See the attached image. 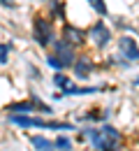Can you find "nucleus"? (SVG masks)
<instances>
[{"instance_id": "f257e3e1", "label": "nucleus", "mask_w": 139, "mask_h": 151, "mask_svg": "<svg viewBox=\"0 0 139 151\" xmlns=\"http://www.w3.org/2000/svg\"><path fill=\"white\" fill-rule=\"evenodd\" d=\"M56 37H58L56 19L49 17V14H35L33 17V42L42 49H49Z\"/></svg>"}, {"instance_id": "f03ea898", "label": "nucleus", "mask_w": 139, "mask_h": 151, "mask_svg": "<svg viewBox=\"0 0 139 151\" xmlns=\"http://www.w3.org/2000/svg\"><path fill=\"white\" fill-rule=\"evenodd\" d=\"M86 33H88V42L95 47V49H100V51H104L111 42H114V26H109L107 23V19H95L88 28H86Z\"/></svg>"}, {"instance_id": "7ed1b4c3", "label": "nucleus", "mask_w": 139, "mask_h": 151, "mask_svg": "<svg viewBox=\"0 0 139 151\" xmlns=\"http://www.w3.org/2000/svg\"><path fill=\"white\" fill-rule=\"evenodd\" d=\"M116 47H118V56L130 60V63H137L139 60V42L135 35L130 33H123L116 37Z\"/></svg>"}, {"instance_id": "20e7f679", "label": "nucleus", "mask_w": 139, "mask_h": 151, "mask_svg": "<svg viewBox=\"0 0 139 151\" xmlns=\"http://www.w3.org/2000/svg\"><path fill=\"white\" fill-rule=\"evenodd\" d=\"M77 49H79V47H74L72 42H67V40L60 37V35L53 40V44H51V51H56V54L63 58V63H65L67 68H72L74 60L79 58V51H77Z\"/></svg>"}, {"instance_id": "39448f33", "label": "nucleus", "mask_w": 139, "mask_h": 151, "mask_svg": "<svg viewBox=\"0 0 139 151\" xmlns=\"http://www.w3.org/2000/svg\"><path fill=\"white\" fill-rule=\"evenodd\" d=\"M7 121L12 126H16L21 130H28V128H37V130H46V123L40 116H30V114H7Z\"/></svg>"}, {"instance_id": "423d86ee", "label": "nucleus", "mask_w": 139, "mask_h": 151, "mask_svg": "<svg viewBox=\"0 0 139 151\" xmlns=\"http://www.w3.org/2000/svg\"><path fill=\"white\" fill-rule=\"evenodd\" d=\"M95 70H98V65H95L93 56H88V54H79V58H77V60H74V65H72L74 77H77V79H81V81L91 79Z\"/></svg>"}, {"instance_id": "0eeeda50", "label": "nucleus", "mask_w": 139, "mask_h": 151, "mask_svg": "<svg viewBox=\"0 0 139 151\" xmlns=\"http://www.w3.org/2000/svg\"><path fill=\"white\" fill-rule=\"evenodd\" d=\"M60 37H65L67 42H72L74 47H83V44L88 42V33L65 21V23H63V28H60Z\"/></svg>"}, {"instance_id": "6e6552de", "label": "nucleus", "mask_w": 139, "mask_h": 151, "mask_svg": "<svg viewBox=\"0 0 139 151\" xmlns=\"http://www.w3.org/2000/svg\"><path fill=\"white\" fill-rule=\"evenodd\" d=\"M46 14L53 17L56 21H67V5L65 0H46Z\"/></svg>"}, {"instance_id": "1a4fd4ad", "label": "nucleus", "mask_w": 139, "mask_h": 151, "mask_svg": "<svg viewBox=\"0 0 139 151\" xmlns=\"http://www.w3.org/2000/svg\"><path fill=\"white\" fill-rule=\"evenodd\" d=\"M5 112L7 114H33V112H37V105H35L33 98H28V100H19V102L7 105Z\"/></svg>"}, {"instance_id": "9d476101", "label": "nucleus", "mask_w": 139, "mask_h": 151, "mask_svg": "<svg viewBox=\"0 0 139 151\" xmlns=\"http://www.w3.org/2000/svg\"><path fill=\"white\" fill-rule=\"evenodd\" d=\"M30 147L35 151H56V142L44 135H30Z\"/></svg>"}, {"instance_id": "9b49d317", "label": "nucleus", "mask_w": 139, "mask_h": 151, "mask_svg": "<svg viewBox=\"0 0 139 151\" xmlns=\"http://www.w3.org/2000/svg\"><path fill=\"white\" fill-rule=\"evenodd\" d=\"M102 91V86H79V84H70L63 93L65 95H95Z\"/></svg>"}, {"instance_id": "f8f14e48", "label": "nucleus", "mask_w": 139, "mask_h": 151, "mask_svg": "<svg viewBox=\"0 0 139 151\" xmlns=\"http://www.w3.org/2000/svg\"><path fill=\"white\" fill-rule=\"evenodd\" d=\"M44 60H46V65H49L53 72H63V70H67V65L63 63V58H60L56 51H49V54L44 56Z\"/></svg>"}, {"instance_id": "ddd939ff", "label": "nucleus", "mask_w": 139, "mask_h": 151, "mask_svg": "<svg viewBox=\"0 0 139 151\" xmlns=\"http://www.w3.org/2000/svg\"><path fill=\"white\" fill-rule=\"evenodd\" d=\"M86 5L93 9V14H98V17H102V19L109 17V7H107L104 0H86Z\"/></svg>"}, {"instance_id": "4468645a", "label": "nucleus", "mask_w": 139, "mask_h": 151, "mask_svg": "<svg viewBox=\"0 0 139 151\" xmlns=\"http://www.w3.org/2000/svg\"><path fill=\"white\" fill-rule=\"evenodd\" d=\"M111 19V26L114 28H118V30H123V33H130V35H135L137 30H135V26H132V21H125L123 17H109Z\"/></svg>"}, {"instance_id": "2eb2a0df", "label": "nucleus", "mask_w": 139, "mask_h": 151, "mask_svg": "<svg viewBox=\"0 0 139 151\" xmlns=\"http://www.w3.org/2000/svg\"><path fill=\"white\" fill-rule=\"evenodd\" d=\"M51 81H53V86H56L58 91H65V88L72 84V77L65 75V72H56V75L51 77Z\"/></svg>"}, {"instance_id": "dca6fc26", "label": "nucleus", "mask_w": 139, "mask_h": 151, "mask_svg": "<svg viewBox=\"0 0 139 151\" xmlns=\"http://www.w3.org/2000/svg\"><path fill=\"white\" fill-rule=\"evenodd\" d=\"M81 119H83V121H93V123H95V121H104V123H107V119H109V109H107V112H100V109H88V112L83 114Z\"/></svg>"}, {"instance_id": "f3484780", "label": "nucleus", "mask_w": 139, "mask_h": 151, "mask_svg": "<svg viewBox=\"0 0 139 151\" xmlns=\"http://www.w3.org/2000/svg\"><path fill=\"white\" fill-rule=\"evenodd\" d=\"M53 142H56V151H72L74 149V142H72L67 135H58Z\"/></svg>"}, {"instance_id": "a211bd4d", "label": "nucleus", "mask_w": 139, "mask_h": 151, "mask_svg": "<svg viewBox=\"0 0 139 151\" xmlns=\"http://www.w3.org/2000/svg\"><path fill=\"white\" fill-rule=\"evenodd\" d=\"M12 42H0V65H7L9 63V51H12Z\"/></svg>"}, {"instance_id": "6ab92c4d", "label": "nucleus", "mask_w": 139, "mask_h": 151, "mask_svg": "<svg viewBox=\"0 0 139 151\" xmlns=\"http://www.w3.org/2000/svg\"><path fill=\"white\" fill-rule=\"evenodd\" d=\"M102 132H104L109 139H116V142H120V132H118V128H116V126H111V123H104V126H102Z\"/></svg>"}, {"instance_id": "aec40b11", "label": "nucleus", "mask_w": 139, "mask_h": 151, "mask_svg": "<svg viewBox=\"0 0 139 151\" xmlns=\"http://www.w3.org/2000/svg\"><path fill=\"white\" fill-rule=\"evenodd\" d=\"M30 98L35 100V105H37V112H42V114H53V112H51V107H49V105H44V102H42V100H40L35 93H30Z\"/></svg>"}, {"instance_id": "412c9836", "label": "nucleus", "mask_w": 139, "mask_h": 151, "mask_svg": "<svg viewBox=\"0 0 139 151\" xmlns=\"http://www.w3.org/2000/svg\"><path fill=\"white\" fill-rule=\"evenodd\" d=\"M28 72H30V79H33V81H35V79H37V81H40V79H42V75H40V70H37V68H35V65H33V63H28Z\"/></svg>"}, {"instance_id": "4be33fe9", "label": "nucleus", "mask_w": 139, "mask_h": 151, "mask_svg": "<svg viewBox=\"0 0 139 151\" xmlns=\"http://www.w3.org/2000/svg\"><path fill=\"white\" fill-rule=\"evenodd\" d=\"M0 7H5V9H14L16 2H14V0H0Z\"/></svg>"}, {"instance_id": "5701e85b", "label": "nucleus", "mask_w": 139, "mask_h": 151, "mask_svg": "<svg viewBox=\"0 0 139 151\" xmlns=\"http://www.w3.org/2000/svg\"><path fill=\"white\" fill-rule=\"evenodd\" d=\"M132 84H135V86H139V77H135V81H132Z\"/></svg>"}]
</instances>
